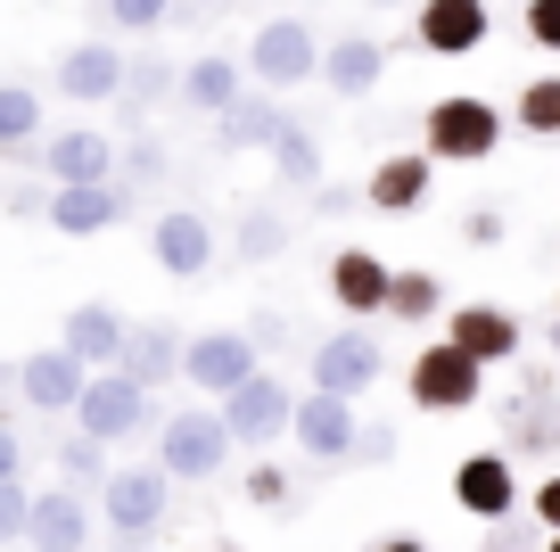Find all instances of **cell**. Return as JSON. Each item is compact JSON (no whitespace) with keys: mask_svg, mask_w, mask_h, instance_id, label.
Masks as SVG:
<instances>
[{"mask_svg":"<svg viewBox=\"0 0 560 552\" xmlns=\"http://www.w3.org/2000/svg\"><path fill=\"white\" fill-rule=\"evenodd\" d=\"M527 42H536V50H552L560 58V0H527Z\"/></svg>","mask_w":560,"mask_h":552,"instance_id":"f35d334b","label":"cell"},{"mask_svg":"<svg viewBox=\"0 0 560 552\" xmlns=\"http://www.w3.org/2000/svg\"><path fill=\"white\" fill-rule=\"evenodd\" d=\"M182 355H190V338H182L174 322H140V330H132V355H124V363H132L149 388H165V380H182Z\"/></svg>","mask_w":560,"mask_h":552,"instance_id":"83f0119b","label":"cell"},{"mask_svg":"<svg viewBox=\"0 0 560 552\" xmlns=\"http://www.w3.org/2000/svg\"><path fill=\"white\" fill-rule=\"evenodd\" d=\"M223 421H231V437H240V446L264 453L272 437H289V421H298V396H289L272 371H247V380L223 396Z\"/></svg>","mask_w":560,"mask_h":552,"instance_id":"8fae6325","label":"cell"},{"mask_svg":"<svg viewBox=\"0 0 560 552\" xmlns=\"http://www.w3.org/2000/svg\"><path fill=\"white\" fill-rule=\"evenodd\" d=\"M552 363H560V313H552Z\"/></svg>","mask_w":560,"mask_h":552,"instance_id":"681fc988","label":"cell"},{"mask_svg":"<svg viewBox=\"0 0 560 552\" xmlns=\"http://www.w3.org/2000/svg\"><path fill=\"white\" fill-rule=\"evenodd\" d=\"M280 248H289V223H280V215H264V207H247V215H240V256L264 264V256H280Z\"/></svg>","mask_w":560,"mask_h":552,"instance_id":"836d02e7","label":"cell"},{"mask_svg":"<svg viewBox=\"0 0 560 552\" xmlns=\"http://www.w3.org/2000/svg\"><path fill=\"white\" fill-rule=\"evenodd\" d=\"M280 133H289V107H280L264 83H256V91H240V100L214 116V149H264V157H272V140H280Z\"/></svg>","mask_w":560,"mask_h":552,"instance_id":"44dd1931","label":"cell"},{"mask_svg":"<svg viewBox=\"0 0 560 552\" xmlns=\"http://www.w3.org/2000/svg\"><path fill=\"white\" fill-rule=\"evenodd\" d=\"M552 313H560V297H552Z\"/></svg>","mask_w":560,"mask_h":552,"instance_id":"f5cc1de1","label":"cell"},{"mask_svg":"<svg viewBox=\"0 0 560 552\" xmlns=\"http://www.w3.org/2000/svg\"><path fill=\"white\" fill-rule=\"evenodd\" d=\"M247 503H256V511H280V503H289V470L256 462V470H247Z\"/></svg>","mask_w":560,"mask_h":552,"instance_id":"74e56055","label":"cell"},{"mask_svg":"<svg viewBox=\"0 0 560 552\" xmlns=\"http://www.w3.org/2000/svg\"><path fill=\"white\" fill-rule=\"evenodd\" d=\"M124 157H132V182H158V173H165V140L158 133H132V140H124Z\"/></svg>","mask_w":560,"mask_h":552,"instance_id":"ab89813d","label":"cell"},{"mask_svg":"<svg viewBox=\"0 0 560 552\" xmlns=\"http://www.w3.org/2000/svg\"><path fill=\"white\" fill-rule=\"evenodd\" d=\"M511 116H520L527 140H560V74H527L520 100H511Z\"/></svg>","mask_w":560,"mask_h":552,"instance_id":"f546056e","label":"cell"},{"mask_svg":"<svg viewBox=\"0 0 560 552\" xmlns=\"http://www.w3.org/2000/svg\"><path fill=\"white\" fill-rule=\"evenodd\" d=\"M429 182H438V157H429V149H396V157L371 165L363 207L371 215H420V207H429Z\"/></svg>","mask_w":560,"mask_h":552,"instance_id":"2e32d148","label":"cell"},{"mask_svg":"<svg viewBox=\"0 0 560 552\" xmlns=\"http://www.w3.org/2000/svg\"><path fill=\"white\" fill-rule=\"evenodd\" d=\"M462 240H470V248H494V240H503V215H494V207H470V215H462Z\"/></svg>","mask_w":560,"mask_h":552,"instance_id":"60d3db41","label":"cell"},{"mask_svg":"<svg viewBox=\"0 0 560 552\" xmlns=\"http://www.w3.org/2000/svg\"><path fill=\"white\" fill-rule=\"evenodd\" d=\"M454 503L470 519H511L520 511V470H511V453L503 446H487V453H470V462H454Z\"/></svg>","mask_w":560,"mask_h":552,"instance_id":"4fadbf2b","label":"cell"},{"mask_svg":"<svg viewBox=\"0 0 560 552\" xmlns=\"http://www.w3.org/2000/svg\"><path fill=\"white\" fill-rule=\"evenodd\" d=\"M387 280H396V273H387V264L371 256V248H338V256H330V297L354 313V322L387 313Z\"/></svg>","mask_w":560,"mask_h":552,"instance_id":"7402d4cb","label":"cell"},{"mask_svg":"<svg viewBox=\"0 0 560 552\" xmlns=\"http://www.w3.org/2000/svg\"><path fill=\"white\" fill-rule=\"evenodd\" d=\"M438 313H445V289H438V273H396V280H387V322L420 330V322H438Z\"/></svg>","mask_w":560,"mask_h":552,"instance_id":"f1b7e54d","label":"cell"},{"mask_svg":"<svg viewBox=\"0 0 560 552\" xmlns=\"http://www.w3.org/2000/svg\"><path fill=\"white\" fill-rule=\"evenodd\" d=\"M0 207H9V215H42V207H50V191H0Z\"/></svg>","mask_w":560,"mask_h":552,"instance_id":"f6af8a7d","label":"cell"},{"mask_svg":"<svg viewBox=\"0 0 560 552\" xmlns=\"http://www.w3.org/2000/svg\"><path fill=\"white\" fill-rule=\"evenodd\" d=\"M404 388H412L420 413H478V404H487V363H478L470 346L445 330V338H429V346L412 355Z\"/></svg>","mask_w":560,"mask_h":552,"instance_id":"3957f363","label":"cell"},{"mask_svg":"<svg viewBox=\"0 0 560 552\" xmlns=\"http://www.w3.org/2000/svg\"><path fill=\"white\" fill-rule=\"evenodd\" d=\"M396 446H404V437H396V429H387V421H380V429H363V437H354L347 470H380V462H396Z\"/></svg>","mask_w":560,"mask_h":552,"instance_id":"8d00e7d4","label":"cell"},{"mask_svg":"<svg viewBox=\"0 0 560 552\" xmlns=\"http://www.w3.org/2000/svg\"><path fill=\"white\" fill-rule=\"evenodd\" d=\"M25 470V446H18V421H0V479H18Z\"/></svg>","mask_w":560,"mask_h":552,"instance_id":"7bdbcfd3","label":"cell"},{"mask_svg":"<svg viewBox=\"0 0 560 552\" xmlns=\"http://www.w3.org/2000/svg\"><path fill=\"white\" fill-rule=\"evenodd\" d=\"M494 140H503V107L470 100V91H445L420 116V149L438 157V165H478V157H494Z\"/></svg>","mask_w":560,"mask_h":552,"instance_id":"277c9868","label":"cell"},{"mask_svg":"<svg viewBox=\"0 0 560 552\" xmlns=\"http://www.w3.org/2000/svg\"><path fill=\"white\" fill-rule=\"evenodd\" d=\"M74 429L107 437V446H132V437L158 429V388L140 380L132 363H107V371H91L83 404H74Z\"/></svg>","mask_w":560,"mask_h":552,"instance_id":"6da1fadb","label":"cell"},{"mask_svg":"<svg viewBox=\"0 0 560 552\" xmlns=\"http://www.w3.org/2000/svg\"><path fill=\"white\" fill-rule=\"evenodd\" d=\"M247 74L264 91H298V83H322V42L305 18H264L256 42H247Z\"/></svg>","mask_w":560,"mask_h":552,"instance_id":"8992f818","label":"cell"},{"mask_svg":"<svg viewBox=\"0 0 560 552\" xmlns=\"http://www.w3.org/2000/svg\"><path fill=\"white\" fill-rule=\"evenodd\" d=\"M124 215H132V182L107 173V182H50L42 223H58V240H100V231H116Z\"/></svg>","mask_w":560,"mask_h":552,"instance_id":"52a82bcc","label":"cell"},{"mask_svg":"<svg viewBox=\"0 0 560 552\" xmlns=\"http://www.w3.org/2000/svg\"><path fill=\"white\" fill-rule=\"evenodd\" d=\"M0 157L42 165V91L34 83H0Z\"/></svg>","mask_w":560,"mask_h":552,"instance_id":"4316f807","label":"cell"},{"mask_svg":"<svg viewBox=\"0 0 560 552\" xmlns=\"http://www.w3.org/2000/svg\"><path fill=\"white\" fill-rule=\"evenodd\" d=\"M289 437L305 446V462H314V470H347L354 437H363V421H354V396H330V388H314V396L298 404V421H289Z\"/></svg>","mask_w":560,"mask_h":552,"instance_id":"9c48e42d","label":"cell"},{"mask_svg":"<svg viewBox=\"0 0 560 552\" xmlns=\"http://www.w3.org/2000/svg\"><path fill=\"white\" fill-rule=\"evenodd\" d=\"M124 107H158V100H182V67H165V58H132V67H124V91H116Z\"/></svg>","mask_w":560,"mask_h":552,"instance_id":"4dcf8cb0","label":"cell"},{"mask_svg":"<svg viewBox=\"0 0 560 552\" xmlns=\"http://www.w3.org/2000/svg\"><path fill=\"white\" fill-rule=\"evenodd\" d=\"M149 256H158V273H174V280H207V264H214L207 215L198 207H165L158 223H149Z\"/></svg>","mask_w":560,"mask_h":552,"instance_id":"9a60e30c","label":"cell"},{"mask_svg":"<svg viewBox=\"0 0 560 552\" xmlns=\"http://www.w3.org/2000/svg\"><path fill=\"white\" fill-rule=\"evenodd\" d=\"M272 165H280V182H298V191H314V182H322V149H314V133H305L298 116H289V133L272 140Z\"/></svg>","mask_w":560,"mask_h":552,"instance_id":"d6a6232c","label":"cell"},{"mask_svg":"<svg viewBox=\"0 0 560 552\" xmlns=\"http://www.w3.org/2000/svg\"><path fill=\"white\" fill-rule=\"evenodd\" d=\"M124 67H132V58H124L116 42H74V50L58 58V100H83V107L116 100V91H124Z\"/></svg>","mask_w":560,"mask_h":552,"instance_id":"ac0fdd59","label":"cell"},{"mask_svg":"<svg viewBox=\"0 0 560 552\" xmlns=\"http://www.w3.org/2000/svg\"><path fill=\"white\" fill-rule=\"evenodd\" d=\"M380 552H429V544H420V536H387Z\"/></svg>","mask_w":560,"mask_h":552,"instance_id":"7dc6e473","label":"cell"},{"mask_svg":"<svg viewBox=\"0 0 560 552\" xmlns=\"http://www.w3.org/2000/svg\"><path fill=\"white\" fill-rule=\"evenodd\" d=\"M314 207H322V215H354V191H338V182H314Z\"/></svg>","mask_w":560,"mask_h":552,"instance_id":"ee69618b","label":"cell"},{"mask_svg":"<svg viewBox=\"0 0 560 552\" xmlns=\"http://www.w3.org/2000/svg\"><path fill=\"white\" fill-rule=\"evenodd\" d=\"M380 380H387V346L371 338L363 322L330 330V338L314 346V388H330V396H371Z\"/></svg>","mask_w":560,"mask_h":552,"instance_id":"ba28073f","label":"cell"},{"mask_svg":"<svg viewBox=\"0 0 560 552\" xmlns=\"http://www.w3.org/2000/svg\"><path fill=\"white\" fill-rule=\"evenodd\" d=\"M247 83H256L247 58H198V67H182V107H190V116H223Z\"/></svg>","mask_w":560,"mask_h":552,"instance_id":"484cf974","label":"cell"},{"mask_svg":"<svg viewBox=\"0 0 560 552\" xmlns=\"http://www.w3.org/2000/svg\"><path fill=\"white\" fill-rule=\"evenodd\" d=\"M25 544H34V552H83V544H91V503H83V486H50V495H34Z\"/></svg>","mask_w":560,"mask_h":552,"instance_id":"ffe728a7","label":"cell"},{"mask_svg":"<svg viewBox=\"0 0 560 552\" xmlns=\"http://www.w3.org/2000/svg\"><path fill=\"white\" fill-rule=\"evenodd\" d=\"M174 9H182V0H100V18H107V25H124V34H158Z\"/></svg>","mask_w":560,"mask_h":552,"instance_id":"e575fe53","label":"cell"},{"mask_svg":"<svg viewBox=\"0 0 560 552\" xmlns=\"http://www.w3.org/2000/svg\"><path fill=\"white\" fill-rule=\"evenodd\" d=\"M247 371H256V330H207V338H190V355H182V380H190L198 396H231Z\"/></svg>","mask_w":560,"mask_h":552,"instance_id":"7c38bea8","label":"cell"},{"mask_svg":"<svg viewBox=\"0 0 560 552\" xmlns=\"http://www.w3.org/2000/svg\"><path fill=\"white\" fill-rule=\"evenodd\" d=\"M536 552H560V528H552V536H544V544H536Z\"/></svg>","mask_w":560,"mask_h":552,"instance_id":"c3c4849f","label":"cell"},{"mask_svg":"<svg viewBox=\"0 0 560 552\" xmlns=\"http://www.w3.org/2000/svg\"><path fill=\"white\" fill-rule=\"evenodd\" d=\"M527 511H536V528L552 536V528H560V479H544L536 495H527Z\"/></svg>","mask_w":560,"mask_h":552,"instance_id":"b9f144b4","label":"cell"},{"mask_svg":"<svg viewBox=\"0 0 560 552\" xmlns=\"http://www.w3.org/2000/svg\"><path fill=\"white\" fill-rule=\"evenodd\" d=\"M58 479L67 486H107V437H91V429L58 437Z\"/></svg>","mask_w":560,"mask_h":552,"instance_id":"1f68e13d","label":"cell"},{"mask_svg":"<svg viewBox=\"0 0 560 552\" xmlns=\"http://www.w3.org/2000/svg\"><path fill=\"white\" fill-rule=\"evenodd\" d=\"M58 338H67L74 355L91 363V371H107V363H124V355H132V322H124L116 306H100V297H83V306H74L67 322H58Z\"/></svg>","mask_w":560,"mask_h":552,"instance_id":"d6986e66","label":"cell"},{"mask_svg":"<svg viewBox=\"0 0 560 552\" xmlns=\"http://www.w3.org/2000/svg\"><path fill=\"white\" fill-rule=\"evenodd\" d=\"M25 519H34L25 479H0V544H25Z\"/></svg>","mask_w":560,"mask_h":552,"instance_id":"d590c367","label":"cell"},{"mask_svg":"<svg viewBox=\"0 0 560 552\" xmlns=\"http://www.w3.org/2000/svg\"><path fill=\"white\" fill-rule=\"evenodd\" d=\"M231 446H240V437H231V421L223 413H207V404H174V413L158 421V462L174 470V479H214V470L231 462Z\"/></svg>","mask_w":560,"mask_h":552,"instance_id":"5b68a950","label":"cell"},{"mask_svg":"<svg viewBox=\"0 0 560 552\" xmlns=\"http://www.w3.org/2000/svg\"><path fill=\"white\" fill-rule=\"evenodd\" d=\"M42 173H50V182H107V173H116V140L74 124V133H58L50 149H42Z\"/></svg>","mask_w":560,"mask_h":552,"instance_id":"603a6c76","label":"cell"},{"mask_svg":"<svg viewBox=\"0 0 560 552\" xmlns=\"http://www.w3.org/2000/svg\"><path fill=\"white\" fill-rule=\"evenodd\" d=\"M165 503H174V470H165V462L107 470L100 511H107V528H116V552H149V536L165 528Z\"/></svg>","mask_w":560,"mask_h":552,"instance_id":"7a4b0ae2","label":"cell"},{"mask_svg":"<svg viewBox=\"0 0 560 552\" xmlns=\"http://www.w3.org/2000/svg\"><path fill=\"white\" fill-rule=\"evenodd\" d=\"M487 0H420L412 9V42L429 58H470L478 42H487Z\"/></svg>","mask_w":560,"mask_h":552,"instance_id":"5bb4252c","label":"cell"},{"mask_svg":"<svg viewBox=\"0 0 560 552\" xmlns=\"http://www.w3.org/2000/svg\"><path fill=\"white\" fill-rule=\"evenodd\" d=\"M214 552H240V544H214Z\"/></svg>","mask_w":560,"mask_h":552,"instance_id":"816d5d0a","label":"cell"},{"mask_svg":"<svg viewBox=\"0 0 560 552\" xmlns=\"http://www.w3.org/2000/svg\"><path fill=\"white\" fill-rule=\"evenodd\" d=\"M445 330H454L478 363H520V313H503V306H454Z\"/></svg>","mask_w":560,"mask_h":552,"instance_id":"d4e9b609","label":"cell"},{"mask_svg":"<svg viewBox=\"0 0 560 552\" xmlns=\"http://www.w3.org/2000/svg\"><path fill=\"white\" fill-rule=\"evenodd\" d=\"M18 552H34V544H18Z\"/></svg>","mask_w":560,"mask_h":552,"instance_id":"db71d44e","label":"cell"},{"mask_svg":"<svg viewBox=\"0 0 560 552\" xmlns=\"http://www.w3.org/2000/svg\"><path fill=\"white\" fill-rule=\"evenodd\" d=\"M83 388H91V363L74 355L67 338H58V346H42V355H25V363H18V396L34 404V413H50V421H58V413L74 421V404H83Z\"/></svg>","mask_w":560,"mask_h":552,"instance_id":"30bf717a","label":"cell"},{"mask_svg":"<svg viewBox=\"0 0 560 552\" xmlns=\"http://www.w3.org/2000/svg\"><path fill=\"white\" fill-rule=\"evenodd\" d=\"M380 9H404V0H380Z\"/></svg>","mask_w":560,"mask_h":552,"instance_id":"f907efd6","label":"cell"},{"mask_svg":"<svg viewBox=\"0 0 560 552\" xmlns=\"http://www.w3.org/2000/svg\"><path fill=\"white\" fill-rule=\"evenodd\" d=\"M552 371H536V380H527V396H511L503 404V453H544L560 437V421H552Z\"/></svg>","mask_w":560,"mask_h":552,"instance_id":"cb8c5ba5","label":"cell"},{"mask_svg":"<svg viewBox=\"0 0 560 552\" xmlns=\"http://www.w3.org/2000/svg\"><path fill=\"white\" fill-rule=\"evenodd\" d=\"M387 58H396V42H380V34H338L330 50H322V83H330L338 100H371V91H380V74H387Z\"/></svg>","mask_w":560,"mask_h":552,"instance_id":"e0dca14e","label":"cell"},{"mask_svg":"<svg viewBox=\"0 0 560 552\" xmlns=\"http://www.w3.org/2000/svg\"><path fill=\"white\" fill-rule=\"evenodd\" d=\"M223 9H231V0H182L174 18H223Z\"/></svg>","mask_w":560,"mask_h":552,"instance_id":"bcb514c9","label":"cell"}]
</instances>
